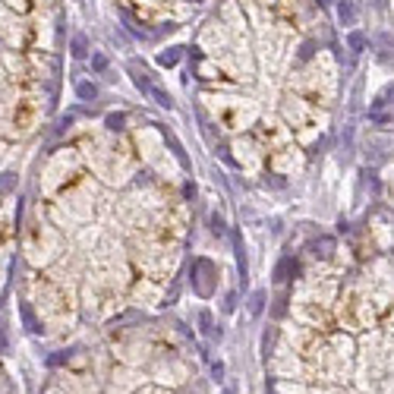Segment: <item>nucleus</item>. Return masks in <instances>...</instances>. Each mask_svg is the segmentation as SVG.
Returning <instances> with one entry per match:
<instances>
[{
  "label": "nucleus",
  "instance_id": "obj_1",
  "mask_svg": "<svg viewBox=\"0 0 394 394\" xmlns=\"http://www.w3.org/2000/svg\"><path fill=\"white\" fill-rule=\"evenodd\" d=\"M22 322H26V328H29L32 334H38V331H41V325H38V318H35L32 306H22Z\"/></svg>",
  "mask_w": 394,
  "mask_h": 394
},
{
  "label": "nucleus",
  "instance_id": "obj_2",
  "mask_svg": "<svg viewBox=\"0 0 394 394\" xmlns=\"http://www.w3.org/2000/svg\"><path fill=\"white\" fill-rule=\"evenodd\" d=\"M85 48H88V41L82 38V35H76V38H73V54H76V57H85Z\"/></svg>",
  "mask_w": 394,
  "mask_h": 394
},
{
  "label": "nucleus",
  "instance_id": "obj_3",
  "mask_svg": "<svg viewBox=\"0 0 394 394\" xmlns=\"http://www.w3.org/2000/svg\"><path fill=\"white\" fill-rule=\"evenodd\" d=\"M262 303H265V293H262V290H256V293H252V303H249L252 315H259V312H262Z\"/></svg>",
  "mask_w": 394,
  "mask_h": 394
},
{
  "label": "nucleus",
  "instance_id": "obj_4",
  "mask_svg": "<svg viewBox=\"0 0 394 394\" xmlns=\"http://www.w3.org/2000/svg\"><path fill=\"white\" fill-rule=\"evenodd\" d=\"M76 91H79V98H95V95H98V88H95V85H88V82H82Z\"/></svg>",
  "mask_w": 394,
  "mask_h": 394
},
{
  "label": "nucleus",
  "instance_id": "obj_5",
  "mask_svg": "<svg viewBox=\"0 0 394 394\" xmlns=\"http://www.w3.org/2000/svg\"><path fill=\"white\" fill-rule=\"evenodd\" d=\"M152 98L161 104V107H171V95H164V91L161 88H152Z\"/></svg>",
  "mask_w": 394,
  "mask_h": 394
},
{
  "label": "nucleus",
  "instance_id": "obj_6",
  "mask_svg": "<svg viewBox=\"0 0 394 394\" xmlns=\"http://www.w3.org/2000/svg\"><path fill=\"white\" fill-rule=\"evenodd\" d=\"M107 126H110V129H120V126H123V114H110V117H107Z\"/></svg>",
  "mask_w": 394,
  "mask_h": 394
},
{
  "label": "nucleus",
  "instance_id": "obj_7",
  "mask_svg": "<svg viewBox=\"0 0 394 394\" xmlns=\"http://www.w3.org/2000/svg\"><path fill=\"white\" fill-rule=\"evenodd\" d=\"M161 63H164V66H171V63H177V54H161Z\"/></svg>",
  "mask_w": 394,
  "mask_h": 394
},
{
  "label": "nucleus",
  "instance_id": "obj_8",
  "mask_svg": "<svg viewBox=\"0 0 394 394\" xmlns=\"http://www.w3.org/2000/svg\"><path fill=\"white\" fill-rule=\"evenodd\" d=\"M212 227H215V234H221V230H224V221H221V218H218V215H215V218H212Z\"/></svg>",
  "mask_w": 394,
  "mask_h": 394
},
{
  "label": "nucleus",
  "instance_id": "obj_9",
  "mask_svg": "<svg viewBox=\"0 0 394 394\" xmlns=\"http://www.w3.org/2000/svg\"><path fill=\"white\" fill-rule=\"evenodd\" d=\"M7 347H10V344H7V331L0 328V350H7Z\"/></svg>",
  "mask_w": 394,
  "mask_h": 394
}]
</instances>
